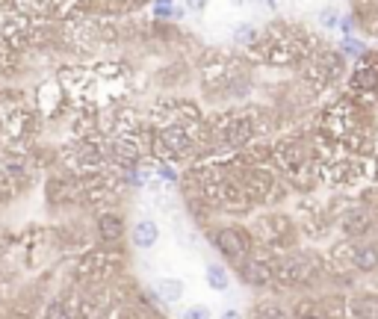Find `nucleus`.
Here are the masks:
<instances>
[{"instance_id": "bb28decb", "label": "nucleus", "mask_w": 378, "mask_h": 319, "mask_svg": "<svg viewBox=\"0 0 378 319\" xmlns=\"http://www.w3.org/2000/svg\"><path fill=\"white\" fill-rule=\"evenodd\" d=\"M296 319H328V316L322 313V307H310V311H302Z\"/></svg>"}, {"instance_id": "ddd939ff", "label": "nucleus", "mask_w": 378, "mask_h": 319, "mask_svg": "<svg viewBox=\"0 0 378 319\" xmlns=\"http://www.w3.org/2000/svg\"><path fill=\"white\" fill-rule=\"evenodd\" d=\"M160 222L157 219H148V216H142L136 219V222L130 225V243L133 248H139V251H151L154 246L160 243Z\"/></svg>"}, {"instance_id": "a211bd4d", "label": "nucleus", "mask_w": 378, "mask_h": 319, "mask_svg": "<svg viewBox=\"0 0 378 319\" xmlns=\"http://www.w3.org/2000/svg\"><path fill=\"white\" fill-rule=\"evenodd\" d=\"M151 18L157 21H183L186 15V6L183 3H177V0H151Z\"/></svg>"}, {"instance_id": "7ed1b4c3", "label": "nucleus", "mask_w": 378, "mask_h": 319, "mask_svg": "<svg viewBox=\"0 0 378 319\" xmlns=\"http://www.w3.org/2000/svg\"><path fill=\"white\" fill-rule=\"evenodd\" d=\"M204 237H207V243L216 248V255H222V260L233 269H237L240 263H246L254 251H258L251 230L237 225V222H210L204 228Z\"/></svg>"}, {"instance_id": "f257e3e1", "label": "nucleus", "mask_w": 378, "mask_h": 319, "mask_svg": "<svg viewBox=\"0 0 378 319\" xmlns=\"http://www.w3.org/2000/svg\"><path fill=\"white\" fill-rule=\"evenodd\" d=\"M322 45L305 24H290V21H272L260 30V42L254 48V57L269 69H296L310 53H316Z\"/></svg>"}, {"instance_id": "412c9836", "label": "nucleus", "mask_w": 378, "mask_h": 319, "mask_svg": "<svg viewBox=\"0 0 378 319\" xmlns=\"http://www.w3.org/2000/svg\"><path fill=\"white\" fill-rule=\"evenodd\" d=\"M231 42L237 48L254 51V48H258V42H260V30L254 24H249V21H246V24H237V27H233V33H231Z\"/></svg>"}, {"instance_id": "c85d7f7f", "label": "nucleus", "mask_w": 378, "mask_h": 319, "mask_svg": "<svg viewBox=\"0 0 378 319\" xmlns=\"http://www.w3.org/2000/svg\"><path fill=\"white\" fill-rule=\"evenodd\" d=\"M98 6H101V0H95V15H98Z\"/></svg>"}, {"instance_id": "1a4fd4ad", "label": "nucleus", "mask_w": 378, "mask_h": 319, "mask_svg": "<svg viewBox=\"0 0 378 319\" xmlns=\"http://www.w3.org/2000/svg\"><path fill=\"white\" fill-rule=\"evenodd\" d=\"M272 260H275V251H254V255L240 263L237 272H240V281L251 290H266L275 284V269H272Z\"/></svg>"}, {"instance_id": "5701e85b", "label": "nucleus", "mask_w": 378, "mask_h": 319, "mask_svg": "<svg viewBox=\"0 0 378 319\" xmlns=\"http://www.w3.org/2000/svg\"><path fill=\"white\" fill-rule=\"evenodd\" d=\"M337 51H340L346 60H354V62H358V60L363 57V53L370 51V45H366V42H361L358 36H343V39H340V45H337Z\"/></svg>"}, {"instance_id": "b1692460", "label": "nucleus", "mask_w": 378, "mask_h": 319, "mask_svg": "<svg viewBox=\"0 0 378 319\" xmlns=\"http://www.w3.org/2000/svg\"><path fill=\"white\" fill-rule=\"evenodd\" d=\"M340 18H343L340 9L328 3V6H322L319 12H316V24H319L322 30H337V27H340Z\"/></svg>"}, {"instance_id": "f03ea898", "label": "nucleus", "mask_w": 378, "mask_h": 319, "mask_svg": "<svg viewBox=\"0 0 378 319\" xmlns=\"http://www.w3.org/2000/svg\"><path fill=\"white\" fill-rule=\"evenodd\" d=\"M272 166L284 174L287 183L302 192H310L322 181L316 145H310L305 136H284L272 142Z\"/></svg>"}, {"instance_id": "393cba45", "label": "nucleus", "mask_w": 378, "mask_h": 319, "mask_svg": "<svg viewBox=\"0 0 378 319\" xmlns=\"http://www.w3.org/2000/svg\"><path fill=\"white\" fill-rule=\"evenodd\" d=\"M181 319H213V313H210V307H207V304H201V302H195V304H189V307H183V313H181Z\"/></svg>"}, {"instance_id": "423d86ee", "label": "nucleus", "mask_w": 378, "mask_h": 319, "mask_svg": "<svg viewBox=\"0 0 378 319\" xmlns=\"http://www.w3.org/2000/svg\"><path fill=\"white\" fill-rule=\"evenodd\" d=\"M275 269V284L287 290H302V287H314L316 278L322 275V263L316 257L305 255V251H281L272 260Z\"/></svg>"}, {"instance_id": "4468645a", "label": "nucleus", "mask_w": 378, "mask_h": 319, "mask_svg": "<svg viewBox=\"0 0 378 319\" xmlns=\"http://www.w3.org/2000/svg\"><path fill=\"white\" fill-rule=\"evenodd\" d=\"M352 269L361 275H372L378 272V243H370V239H354L352 248Z\"/></svg>"}, {"instance_id": "2eb2a0df", "label": "nucleus", "mask_w": 378, "mask_h": 319, "mask_svg": "<svg viewBox=\"0 0 378 319\" xmlns=\"http://www.w3.org/2000/svg\"><path fill=\"white\" fill-rule=\"evenodd\" d=\"M80 15H95V0H51V18L60 24Z\"/></svg>"}, {"instance_id": "6ab92c4d", "label": "nucleus", "mask_w": 378, "mask_h": 319, "mask_svg": "<svg viewBox=\"0 0 378 319\" xmlns=\"http://www.w3.org/2000/svg\"><path fill=\"white\" fill-rule=\"evenodd\" d=\"M251 319H293V311L278 299H263L251 307Z\"/></svg>"}, {"instance_id": "aec40b11", "label": "nucleus", "mask_w": 378, "mask_h": 319, "mask_svg": "<svg viewBox=\"0 0 378 319\" xmlns=\"http://www.w3.org/2000/svg\"><path fill=\"white\" fill-rule=\"evenodd\" d=\"M12 6L30 21H44L51 18V0H12Z\"/></svg>"}, {"instance_id": "4be33fe9", "label": "nucleus", "mask_w": 378, "mask_h": 319, "mask_svg": "<svg viewBox=\"0 0 378 319\" xmlns=\"http://www.w3.org/2000/svg\"><path fill=\"white\" fill-rule=\"evenodd\" d=\"M354 319H378V295L375 293H361L358 299H352Z\"/></svg>"}, {"instance_id": "9d476101", "label": "nucleus", "mask_w": 378, "mask_h": 319, "mask_svg": "<svg viewBox=\"0 0 378 319\" xmlns=\"http://www.w3.org/2000/svg\"><path fill=\"white\" fill-rule=\"evenodd\" d=\"M375 222H378L375 210L366 201H361V204H352V207H346V210L340 213L337 228H340V234L346 239H366V234L375 228Z\"/></svg>"}, {"instance_id": "9b49d317", "label": "nucleus", "mask_w": 378, "mask_h": 319, "mask_svg": "<svg viewBox=\"0 0 378 319\" xmlns=\"http://www.w3.org/2000/svg\"><path fill=\"white\" fill-rule=\"evenodd\" d=\"M33 107L42 113V118H53V116H62V109L71 107V101H69V95H65L62 83L53 77V80L42 83L36 89V95H33Z\"/></svg>"}, {"instance_id": "cd10ccee", "label": "nucleus", "mask_w": 378, "mask_h": 319, "mask_svg": "<svg viewBox=\"0 0 378 319\" xmlns=\"http://www.w3.org/2000/svg\"><path fill=\"white\" fill-rule=\"evenodd\" d=\"M219 319H246V313L237 311V307H228V311H222V316H219Z\"/></svg>"}, {"instance_id": "39448f33", "label": "nucleus", "mask_w": 378, "mask_h": 319, "mask_svg": "<svg viewBox=\"0 0 378 319\" xmlns=\"http://www.w3.org/2000/svg\"><path fill=\"white\" fill-rule=\"evenodd\" d=\"M298 69H302V77H305V83L310 86V89L325 92L349 74V60L343 57L337 48H319L316 53H310Z\"/></svg>"}, {"instance_id": "dca6fc26", "label": "nucleus", "mask_w": 378, "mask_h": 319, "mask_svg": "<svg viewBox=\"0 0 378 319\" xmlns=\"http://www.w3.org/2000/svg\"><path fill=\"white\" fill-rule=\"evenodd\" d=\"M151 293L157 295L163 304H177L183 299V293H186V284L181 278H172V275H160V278H154Z\"/></svg>"}, {"instance_id": "a878e982", "label": "nucleus", "mask_w": 378, "mask_h": 319, "mask_svg": "<svg viewBox=\"0 0 378 319\" xmlns=\"http://www.w3.org/2000/svg\"><path fill=\"white\" fill-rule=\"evenodd\" d=\"M183 6H186V12H195V15H201L204 9L210 6V0H183Z\"/></svg>"}, {"instance_id": "6e6552de", "label": "nucleus", "mask_w": 378, "mask_h": 319, "mask_svg": "<svg viewBox=\"0 0 378 319\" xmlns=\"http://www.w3.org/2000/svg\"><path fill=\"white\" fill-rule=\"evenodd\" d=\"M346 89H349V98H354L358 104H372L378 98V51L375 48H370L354 62V69L349 71Z\"/></svg>"}, {"instance_id": "20e7f679", "label": "nucleus", "mask_w": 378, "mask_h": 319, "mask_svg": "<svg viewBox=\"0 0 378 319\" xmlns=\"http://www.w3.org/2000/svg\"><path fill=\"white\" fill-rule=\"evenodd\" d=\"M249 230H251L254 243H258L260 248H266V251H275V255L290 251L298 243V237H302L298 222H296L290 213H284V210H266V213H260L251 222Z\"/></svg>"}, {"instance_id": "f3484780", "label": "nucleus", "mask_w": 378, "mask_h": 319, "mask_svg": "<svg viewBox=\"0 0 378 319\" xmlns=\"http://www.w3.org/2000/svg\"><path fill=\"white\" fill-rule=\"evenodd\" d=\"M204 281H207V287L213 290V293H228L231 290V269L225 266V263H207L204 266Z\"/></svg>"}, {"instance_id": "0eeeda50", "label": "nucleus", "mask_w": 378, "mask_h": 319, "mask_svg": "<svg viewBox=\"0 0 378 319\" xmlns=\"http://www.w3.org/2000/svg\"><path fill=\"white\" fill-rule=\"evenodd\" d=\"M125 260H121V251L116 246H104V248H92L77 260V278L89 281V284H104L113 275L121 272Z\"/></svg>"}, {"instance_id": "f8f14e48", "label": "nucleus", "mask_w": 378, "mask_h": 319, "mask_svg": "<svg viewBox=\"0 0 378 319\" xmlns=\"http://www.w3.org/2000/svg\"><path fill=\"white\" fill-rule=\"evenodd\" d=\"M95 230L104 246H118L127 234V222H125V216L116 210H101L95 216Z\"/></svg>"}]
</instances>
